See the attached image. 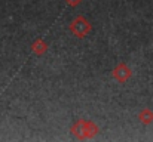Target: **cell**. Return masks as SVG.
<instances>
[{
	"label": "cell",
	"mask_w": 153,
	"mask_h": 142,
	"mask_svg": "<svg viewBox=\"0 0 153 142\" xmlns=\"http://www.w3.org/2000/svg\"><path fill=\"white\" fill-rule=\"evenodd\" d=\"M67 3H68L70 6H76V4L80 3V0H67Z\"/></svg>",
	"instance_id": "6"
},
{
	"label": "cell",
	"mask_w": 153,
	"mask_h": 142,
	"mask_svg": "<svg viewBox=\"0 0 153 142\" xmlns=\"http://www.w3.org/2000/svg\"><path fill=\"white\" fill-rule=\"evenodd\" d=\"M71 130L79 138H89L97 133V126L91 121H77Z\"/></svg>",
	"instance_id": "1"
},
{
	"label": "cell",
	"mask_w": 153,
	"mask_h": 142,
	"mask_svg": "<svg viewBox=\"0 0 153 142\" xmlns=\"http://www.w3.org/2000/svg\"><path fill=\"white\" fill-rule=\"evenodd\" d=\"M113 76H114V79L117 80V82H120V83H125L129 77H131V70L125 65V64H119L116 68H114V71H113Z\"/></svg>",
	"instance_id": "3"
},
{
	"label": "cell",
	"mask_w": 153,
	"mask_h": 142,
	"mask_svg": "<svg viewBox=\"0 0 153 142\" xmlns=\"http://www.w3.org/2000/svg\"><path fill=\"white\" fill-rule=\"evenodd\" d=\"M70 30H71L73 34H76L77 37L82 39V37H85V36L91 31V24H89L83 16H77V18L71 22Z\"/></svg>",
	"instance_id": "2"
},
{
	"label": "cell",
	"mask_w": 153,
	"mask_h": 142,
	"mask_svg": "<svg viewBox=\"0 0 153 142\" xmlns=\"http://www.w3.org/2000/svg\"><path fill=\"white\" fill-rule=\"evenodd\" d=\"M31 49H33V52H34V53L40 55V53H43V52L46 50V43H45V42H42V40L39 39V40H36V42L33 43Z\"/></svg>",
	"instance_id": "5"
},
{
	"label": "cell",
	"mask_w": 153,
	"mask_h": 142,
	"mask_svg": "<svg viewBox=\"0 0 153 142\" xmlns=\"http://www.w3.org/2000/svg\"><path fill=\"white\" fill-rule=\"evenodd\" d=\"M140 120L144 123V124H149V123H152L153 121V113L150 110H147V108H144L141 113H140Z\"/></svg>",
	"instance_id": "4"
}]
</instances>
